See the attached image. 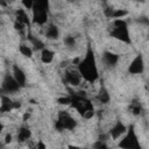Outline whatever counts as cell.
<instances>
[{
    "mask_svg": "<svg viewBox=\"0 0 149 149\" xmlns=\"http://www.w3.org/2000/svg\"><path fill=\"white\" fill-rule=\"evenodd\" d=\"M79 73L84 78V80L88 83H93L98 78V68L95 63V57L93 54V50L91 48L87 49V52L85 57L80 61V64L77 66Z\"/></svg>",
    "mask_w": 149,
    "mask_h": 149,
    "instance_id": "6da1fadb",
    "label": "cell"
},
{
    "mask_svg": "<svg viewBox=\"0 0 149 149\" xmlns=\"http://www.w3.org/2000/svg\"><path fill=\"white\" fill-rule=\"evenodd\" d=\"M127 129H128V128H127L121 121H118V122L111 128V130H109V135H111L112 140L116 141V140H119L122 135H125V134L127 133Z\"/></svg>",
    "mask_w": 149,
    "mask_h": 149,
    "instance_id": "ba28073f",
    "label": "cell"
},
{
    "mask_svg": "<svg viewBox=\"0 0 149 149\" xmlns=\"http://www.w3.org/2000/svg\"><path fill=\"white\" fill-rule=\"evenodd\" d=\"M98 100H99L100 102H102V104L108 102V100H109V94H108V92H107L105 88H101V90H100V92H99V94H98Z\"/></svg>",
    "mask_w": 149,
    "mask_h": 149,
    "instance_id": "d6986e66",
    "label": "cell"
},
{
    "mask_svg": "<svg viewBox=\"0 0 149 149\" xmlns=\"http://www.w3.org/2000/svg\"><path fill=\"white\" fill-rule=\"evenodd\" d=\"M132 112H133V114H135V115H139V114L141 113V106H140V105H137V106H134V107L132 108Z\"/></svg>",
    "mask_w": 149,
    "mask_h": 149,
    "instance_id": "cb8c5ba5",
    "label": "cell"
},
{
    "mask_svg": "<svg viewBox=\"0 0 149 149\" xmlns=\"http://www.w3.org/2000/svg\"><path fill=\"white\" fill-rule=\"evenodd\" d=\"M57 102L59 105L69 106V105L72 104V98H70V97H59V98H57Z\"/></svg>",
    "mask_w": 149,
    "mask_h": 149,
    "instance_id": "ffe728a7",
    "label": "cell"
},
{
    "mask_svg": "<svg viewBox=\"0 0 149 149\" xmlns=\"http://www.w3.org/2000/svg\"><path fill=\"white\" fill-rule=\"evenodd\" d=\"M12 139H13V137H12V134L7 133V134L5 135V143H7V144L10 143V142H12Z\"/></svg>",
    "mask_w": 149,
    "mask_h": 149,
    "instance_id": "d4e9b609",
    "label": "cell"
},
{
    "mask_svg": "<svg viewBox=\"0 0 149 149\" xmlns=\"http://www.w3.org/2000/svg\"><path fill=\"white\" fill-rule=\"evenodd\" d=\"M144 70V62L141 55H136L135 58L130 62L129 66H128V71L132 74H140L142 73Z\"/></svg>",
    "mask_w": 149,
    "mask_h": 149,
    "instance_id": "5b68a950",
    "label": "cell"
},
{
    "mask_svg": "<svg viewBox=\"0 0 149 149\" xmlns=\"http://www.w3.org/2000/svg\"><path fill=\"white\" fill-rule=\"evenodd\" d=\"M20 85L17 84V81L14 79L13 76L7 74L2 81V91H6L7 93H15L20 90Z\"/></svg>",
    "mask_w": 149,
    "mask_h": 149,
    "instance_id": "8992f818",
    "label": "cell"
},
{
    "mask_svg": "<svg viewBox=\"0 0 149 149\" xmlns=\"http://www.w3.org/2000/svg\"><path fill=\"white\" fill-rule=\"evenodd\" d=\"M36 149H47V144H45L42 140H40V141L36 143Z\"/></svg>",
    "mask_w": 149,
    "mask_h": 149,
    "instance_id": "603a6c76",
    "label": "cell"
},
{
    "mask_svg": "<svg viewBox=\"0 0 149 149\" xmlns=\"http://www.w3.org/2000/svg\"><path fill=\"white\" fill-rule=\"evenodd\" d=\"M31 136V132L28 127H21L17 132V141L19 142H24V141H28Z\"/></svg>",
    "mask_w": 149,
    "mask_h": 149,
    "instance_id": "2e32d148",
    "label": "cell"
},
{
    "mask_svg": "<svg viewBox=\"0 0 149 149\" xmlns=\"http://www.w3.org/2000/svg\"><path fill=\"white\" fill-rule=\"evenodd\" d=\"M94 149H109L108 146L104 142V141H99L95 146H94Z\"/></svg>",
    "mask_w": 149,
    "mask_h": 149,
    "instance_id": "7402d4cb",
    "label": "cell"
},
{
    "mask_svg": "<svg viewBox=\"0 0 149 149\" xmlns=\"http://www.w3.org/2000/svg\"><path fill=\"white\" fill-rule=\"evenodd\" d=\"M30 118V113H28V112H26L24 114H23V121H27L28 119Z\"/></svg>",
    "mask_w": 149,
    "mask_h": 149,
    "instance_id": "484cf974",
    "label": "cell"
},
{
    "mask_svg": "<svg viewBox=\"0 0 149 149\" xmlns=\"http://www.w3.org/2000/svg\"><path fill=\"white\" fill-rule=\"evenodd\" d=\"M12 76L14 77V79L17 81V84L21 87L24 86L26 80H27V77H26V74H24V72L22 71L21 68H19L17 65H13V74Z\"/></svg>",
    "mask_w": 149,
    "mask_h": 149,
    "instance_id": "30bf717a",
    "label": "cell"
},
{
    "mask_svg": "<svg viewBox=\"0 0 149 149\" xmlns=\"http://www.w3.org/2000/svg\"><path fill=\"white\" fill-rule=\"evenodd\" d=\"M81 79H83V77L79 73L78 69L77 70L71 69V70H66L65 71V81L68 84H70L72 86H78L81 83Z\"/></svg>",
    "mask_w": 149,
    "mask_h": 149,
    "instance_id": "52a82bcc",
    "label": "cell"
},
{
    "mask_svg": "<svg viewBox=\"0 0 149 149\" xmlns=\"http://www.w3.org/2000/svg\"><path fill=\"white\" fill-rule=\"evenodd\" d=\"M68 148H69V149H80L79 147H77V146H73V144H70Z\"/></svg>",
    "mask_w": 149,
    "mask_h": 149,
    "instance_id": "4316f807",
    "label": "cell"
},
{
    "mask_svg": "<svg viewBox=\"0 0 149 149\" xmlns=\"http://www.w3.org/2000/svg\"><path fill=\"white\" fill-rule=\"evenodd\" d=\"M127 15H128V12L126 9H121L120 8V9H114L111 17H113L114 20H118V19H123Z\"/></svg>",
    "mask_w": 149,
    "mask_h": 149,
    "instance_id": "ac0fdd59",
    "label": "cell"
},
{
    "mask_svg": "<svg viewBox=\"0 0 149 149\" xmlns=\"http://www.w3.org/2000/svg\"><path fill=\"white\" fill-rule=\"evenodd\" d=\"M14 109V101L9 98V97H6V95H1V105H0V111L2 113H6V112H9Z\"/></svg>",
    "mask_w": 149,
    "mask_h": 149,
    "instance_id": "4fadbf2b",
    "label": "cell"
},
{
    "mask_svg": "<svg viewBox=\"0 0 149 149\" xmlns=\"http://www.w3.org/2000/svg\"><path fill=\"white\" fill-rule=\"evenodd\" d=\"M54 57H55V52L49 48H44L41 51V61L44 64H50L54 61Z\"/></svg>",
    "mask_w": 149,
    "mask_h": 149,
    "instance_id": "5bb4252c",
    "label": "cell"
},
{
    "mask_svg": "<svg viewBox=\"0 0 149 149\" xmlns=\"http://www.w3.org/2000/svg\"><path fill=\"white\" fill-rule=\"evenodd\" d=\"M119 147L121 149H141L140 142L137 140V136L135 134L133 126H130L127 129V133L125 134L123 139L119 142Z\"/></svg>",
    "mask_w": 149,
    "mask_h": 149,
    "instance_id": "3957f363",
    "label": "cell"
},
{
    "mask_svg": "<svg viewBox=\"0 0 149 149\" xmlns=\"http://www.w3.org/2000/svg\"><path fill=\"white\" fill-rule=\"evenodd\" d=\"M64 44H65L66 47H69V48L74 47V44H76L74 37H73V36H66V37L64 38Z\"/></svg>",
    "mask_w": 149,
    "mask_h": 149,
    "instance_id": "44dd1931",
    "label": "cell"
},
{
    "mask_svg": "<svg viewBox=\"0 0 149 149\" xmlns=\"http://www.w3.org/2000/svg\"><path fill=\"white\" fill-rule=\"evenodd\" d=\"M59 36V30L55 24H48L45 28V37L50 40H57Z\"/></svg>",
    "mask_w": 149,
    "mask_h": 149,
    "instance_id": "9a60e30c",
    "label": "cell"
},
{
    "mask_svg": "<svg viewBox=\"0 0 149 149\" xmlns=\"http://www.w3.org/2000/svg\"><path fill=\"white\" fill-rule=\"evenodd\" d=\"M111 35L122 42L130 43V37H129V31L127 27H119V28H113Z\"/></svg>",
    "mask_w": 149,
    "mask_h": 149,
    "instance_id": "9c48e42d",
    "label": "cell"
},
{
    "mask_svg": "<svg viewBox=\"0 0 149 149\" xmlns=\"http://www.w3.org/2000/svg\"><path fill=\"white\" fill-rule=\"evenodd\" d=\"M77 122L76 120L66 112H62L59 113L58 115V120L56 121V125L55 127L58 129V130H64V129H68V130H71L76 127Z\"/></svg>",
    "mask_w": 149,
    "mask_h": 149,
    "instance_id": "277c9868",
    "label": "cell"
},
{
    "mask_svg": "<svg viewBox=\"0 0 149 149\" xmlns=\"http://www.w3.org/2000/svg\"><path fill=\"white\" fill-rule=\"evenodd\" d=\"M33 12V22L40 26L47 23L48 20V2L47 1H37L34 3L31 9Z\"/></svg>",
    "mask_w": 149,
    "mask_h": 149,
    "instance_id": "7a4b0ae2",
    "label": "cell"
},
{
    "mask_svg": "<svg viewBox=\"0 0 149 149\" xmlns=\"http://www.w3.org/2000/svg\"><path fill=\"white\" fill-rule=\"evenodd\" d=\"M19 51L24 57H31L33 56V49H31V47H29L27 44H23V43L20 44L19 45Z\"/></svg>",
    "mask_w": 149,
    "mask_h": 149,
    "instance_id": "e0dca14e",
    "label": "cell"
},
{
    "mask_svg": "<svg viewBox=\"0 0 149 149\" xmlns=\"http://www.w3.org/2000/svg\"><path fill=\"white\" fill-rule=\"evenodd\" d=\"M15 21L24 24V26H29L30 24V20L28 17V14H27V10L24 8H19L15 10Z\"/></svg>",
    "mask_w": 149,
    "mask_h": 149,
    "instance_id": "8fae6325",
    "label": "cell"
},
{
    "mask_svg": "<svg viewBox=\"0 0 149 149\" xmlns=\"http://www.w3.org/2000/svg\"><path fill=\"white\" fill-rule=\"evenodd\" d=\"M102 59L106 65L108 66H114L119 62V55L112 52V51H105L102 55Z\"/></svg>",
    "mask_w": 149,
    "mask_h": 149,
    "instance_id": "7c38bea8",
    "label": "cell"
}]
</instances>
